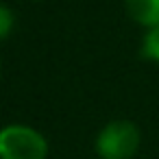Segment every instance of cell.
I'll use <instances>...</instances> for the list:
<instances>
[{"label": "cell", "instance_id": "6da1fadb", "mask_svg": "<svg viewBox=\"0 0 159 159\" xmlns=\"http://www.w3.org/2000/svg\"><path fill=\"white\" fill-rule=\"evenodd\" d=\"M139 129L131 120H111L96 137V152L100 159H133L139 148Z\"/></svg>", "mask_w": 159, "mask_h": 159}, {"label": "cell", "instance_id": "7a4b0ae2", "mask_svg": "<svg viewBox=\"0 0 159 159\" xmlns=\"http://www.w3.org/2000/svg\"><path fill=\"white\" fill-rule=\"evenodd\" d=\"M46 137L24 124H9L0 129V159H46Z\"/></svg>", "mask_w": 159, "mask_h": 159}, {"label": "cell", "instance_id": "3957f363", "mask_svg": "<svg viewBox=\"0 0 159 159\" xmlns=\"http://www.w3.org/2000/svg\"><path fill=\"white\" fill-rule=\"evenodd\" d=\"M124 7L137 24L146 29L159 26V0H124Z\"/></svg>", "mask_w": 159, "mask_h": 159}, {"label": "cell", "instance_id": "277c9868", "mask_svg": "<svg viewBox=\"0 0 159 159\" xmlns=\"http://www.w3.org/2000/svg\"><path fill=\"white\" fill-rule=\"evenodd\" d=\"M142 55L146 59L159 63V26L148 29V33L144 37V44H142Z\"/></svg>", "mask_w": 159, "mask_h": 159}, {"label": "cell", "instance_id": "5b68a950", "mask_svg": "<svg viewBox=\"0 0 159 159\" xmlns=\"http://www.w3.org/2000/svg\"><path fill=\"white\" fill-rule=\"evenodd\" d=\"M13 29V13L0 5V39H5Z\"/></svg>", "mask_w": 159, "mask_h": 159}]
</instances>
